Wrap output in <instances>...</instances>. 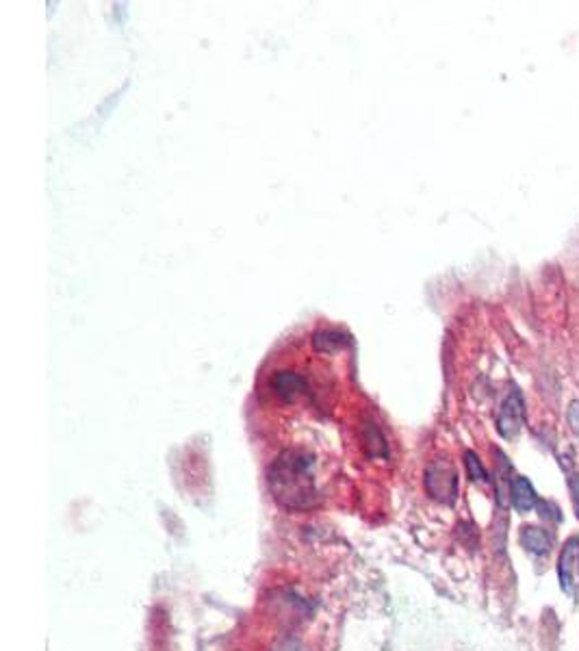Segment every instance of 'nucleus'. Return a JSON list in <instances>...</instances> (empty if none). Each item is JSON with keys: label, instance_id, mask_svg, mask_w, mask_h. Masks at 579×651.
<instances>
[{"label": "nucleus", "instance_id": "nucleus-10", "mask_svg": "<svg viewBox=\"0 0 579 651\" xmlns=\"http://www.w3.org/2000/svg\"><path fill=\"white\" fill-rule=\"evenodd\" d=\"M568 487H571L573 506H575V515L579 517V474H575L571 480H568Z\"/></svg>", "mask_w": 579, "mask_h": 651}, {"label": "nucleus", "instance_id": "nucleus-5", "mask_svg": "<svg viewBox=\"0 0 579 651\" xmlns=\"http://www.w3.org/2000/svg\"><path fill=\"white\" fill-rule=\"evenodd\" d=\"M271 389H274L282 400H295L298 395H302L306 389H309V384H306V380L302 378L300 374L280 372L271 378Z\"/></svg>", "mask_w": 579, "mask_h": 651}, {"label": "nucleus", "instance_id": "nucleus-11", "mask_svg": "<svg viewBox=\"0 0 579 651\" xmlns=\"http://www.w3.org/2000/svg\"><path fill=\"white\" fill-rule=\"evenodd\" d=\"M568 422H571L573 430L579 434V402L571 404V410H568Z\"/></svg>", "mask_w": 579, "mask_h": 651}, {"label": "nucleus", "instance_id": "nucleus-1", "mask_svg": "<svg viewBox=\"0 0 579 651\" xmlns=\"http://www.w3.org/2000/svg\"><path fill=\"white\" fill-rule=\"evenodd\" d=\"M315 458L302 449H286L267 469V484L280 506L309 510L317 504Z\"/></svg>", "mask_w": 579, "mask_h": 651}, {"label": "nucleus", "instance_id": "nucleus-2", "mask_svg": "<svg viewBox=\"0 0 579 651\" xmlns=\"http://www.w3.org/2000/svg\"><path fill=\"white\" fill-rule=\"evenodd\" d=\"M426 490L441 504H454L458 495V474L450 460L436 458L426 469Z\"/></svg>", "mask_w": 579, "mask_h": 651}, {"label": "nucleus", "instance_id": "nucleus-4", "mask_svg": "<svg viewBox=\"0 0 579 651\" xmlns=\"http://www.w3.org/2000/svg\"><path fill=\"white\" fill-rule=\"evenodd\" d=\"M558 578L564 593H575L579 584V539L571 537L564 543L560 560H558Z\"/></svg>", "mask_w": 579, "mask_h": 651}, {"label": "nucleus", "instance_id": "nucleus-8", "mask_svg": "<svg viewBox=\"0 0 579 651\" xmlns=\"http://www.w3.org/2000/svg\"><path fill=\"white\" fill-rule=\"evenodd\" d=\"M347 334L339 333V330H321V333H317L313 337V343L317 350H324V352H328V350H336V348H343V345L347 343Z\"/></svg>", "mask_w": 579, "mask_h": 651}, {"label": "nucleus", "instance_id": "nucleus-7", "mask_svg": "<svg viewBox=\"0 0 579 651\" xmlns=\"http://www.w3.org/2000/svg\"><path fill=\"white\" fill-rule=\"evenodd\" d=\"M521 543L532 554H547L551 549V537H549V532L542 528H536V525H525L521 530Z\"/></svg>", "mask_w": 579, "mask_h": 651}, {"label": "nucleus", "instance_id": "nucleus-9", "mask_svg": "<svg viewBox=\"0 0 579 651\" xmlns=\"http://www.w3.org/2000/svg\"><path fill=\"white\" fill-rule=\"evenodd\" d=\"M465 465L473 482H484V480H488V472L476 452H465Z\"/></svg>", "mask_w": 579, "mask_h": 651}, {"label": "nucleus", "instance_id": "nucleus-3", "mask_svg": "<svg viewBox=\"0 0 579 651\" xmlns=\"http://www.w3.org/2000/svg\"><path fill=\"white\" fill-rule=\"evenodd\" d=\"M525 424V402L518 389H512L503 400L500 415H497V430L503 439H515Z\"/></svg>", "mask_w": 579, "mask_h": 651}, {"label": "nucleus", "instance_id": "nucleus-6", "mask_svg": "<svg viewBox=\"0 0 579 651\" xmlns=\"http://www.w3.org/2000/svg\"><path fill=\"white\" fill-rule=\"evenodd\" d=\"M510 499H512V506H515L518 513H527V510H532L534 506L538 504L536 490H534L530 480L523 478V475H517V478H512Z\"/></svg>", "mask_w": 579, "mask_h": 651}]
</instances>
